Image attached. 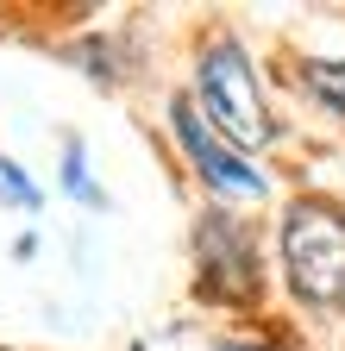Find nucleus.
Returning a JSON list of instances; mask_svg holds the SVG:
<instances>
[{
    "instance_id": "f257e3e1",
    "label": "nucleus",
    "mask_w": 345,
    "mask_h": 351,
    "mask_svg": "<svg viewBox=\"0 0 345 351\" xmlns=\"http://www.w3.org/2000/svg\"><path fill=\"white\" fill-rule=\"evenodd\" d=\"M283 276L295 289V301L339 314L345 307V207L301 195L283 213Z\"/></svg>"
},
{
    "instance_id": "423d86ee",
    "label": "nucleus",
    "mask_w": 345,
    "mask_h": 351,
    "mask_svg": "<svg viewBox=\"0 0 345 351\" xmlns=\"http://www.w3.org/2000/svg\"><path fill=\"white\" fill-rule=\"evenodd\" d=\"M0 195H7V201H19L25 213L38 207V189L25 182V176H19V163H7V157H0Z\"/></svg>"
},
{
    "instance_id": "39448f33",
    "label": "nucleus",
    "mask_w": 345,
    "mask_h": 351,
    "mask_svg": "<svg viewBox=\"0 0 345 351\" xmlns=\"http://www.w3.org/2000/svg\"><path fill=\"white\" fill-rule=\"evenodd\" d=\"M301 82H308V95H314L326 113L345 119V63H308V75H301Z\"/></svg>"
},
{
    "instance_id": "0eeeda50",
    "label": "nucleus",
    "mask_w": 345,
    "mask_h": 351,
    "mask_svg": "<svg viewBox=\"0 0 345 351\" xmlns=\"http://www.w3.org/2000/svg\"><path fill=\"white\" fill-rule=\"evenodd\" d=\"M63 176H69V189L88 201V207H101V189L88 182V176H82V145H69V169H63Z\"/></svg>"
},
{
    "instance_id": "20e7f679",
    "label": "nucleus",
    "mask_w": 345,
    "mask_h": 351,
    "mask_svg": "<svg viewBox=\"0 0 345 351\" xmlns=\"http://www.w3.org/2000/svg\"><path fill=\"white\" fill-rule=\"evenodd\" d=\"M195 245H201V289L207 295H220V301L257 295V257H251V239L233 213H207Z\"/></svg>"
},
{
    "instance_id": "f03ea898",
    "label": "nucleus",
    "mask_w": 345,
    "mask_h": 351,
    "mask_svg": "<svg viewBox=\"0 0 345 351\" xmlns=\"http://www.w3.org/2000/svg\"><path fill=\"white\" fill-rule=\"evenodd\" d=\"M195 107H201V119L220 132L226 145H270V138H276V125H270V113H264L257 69H251V57L239 51L233 38H213L207 51H201Z\"/></svg>"
},
{
    "instance_id": "7ed1b4c3",
    "label": "nucleus",
    "mask_w": 345,
    "mask_h": 351,
    "mask_svg": "<svg viewBox=\"0 0 345 351\" xmlns=\"http://www.w3.org/2000/svg\"><path fill=\"white\" fill-rule=\"evenodd\" d=\"M169 125H176V145L189 151V163L201 169V182L207 189H220V195H239V201H257L270 182H264V169H251L220 132H213L207 119H201V107L189 101V95H176L169 101Z\"/></svg>"
},
{
    "instance_id": "6e6552de",
    "label": "nucleus",
    "mask_w": 345,
    "mask_h": 351,
    "mask_svg": "<svg viewBox=\"0 0 345 351\" xmlns=\"http://www.w3.org/2000/svg\"><path fill=\"white\" fill-rule=\"evenodd\" d=\"M220 351H264V345H220Z\"/></svg>"
}]
</instances>
